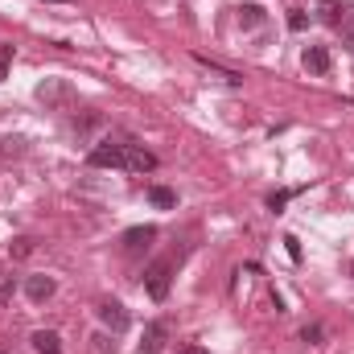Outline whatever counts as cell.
Listing matches in <instances>:
<instances>
[{
  "mask_svg": "<svg viewBox=\"0 0 354 354\" xmlns=\"http://www.w3.org/2000/svg\"><path fill=\"white\" fill-rule=\"evenodd\" d=\"M124 153H128V145L99 140V145L87 153V165H91V169H124Z\"/></svg>",
  "mask_w": 354,
  "mask_h": 354,
  "instance_id": "obj_1",
  "label": "cell"
},
{
  "mask_svg": "<svg viewBox=\"0 0 354 354\" xmlns=\"http://www.w3.org/2000/svg\"><path fill=\"white\" fill-rule=\"evenodd\" d=\"M29 252H33L29 239H12V256H29Z\"/></svg>",
  "mask_w": 354,
  "mask_h": 354,
  "instance_id": "obj_20",
  "label": "cell"
},
{
  "mask_svg": "<svg viewBox=\"0 0 354 354\" xmlns=\"http://www.w3.org/2000/svg\"><path fill=\"white\" fill-rule=\"evenodd\" d=\"M305 25H309V17H305L301 8H292V12H288V29H292V33H301Z\"/></svg>",
  "mask_w": 354,
  "mask_h": 354,
  "instance_id": "obj_18",
  "label": "cell"
},
{
  "mask_svg": "<svg viewBox=\"0 0 354 354\" xmlns=\"http://www.w3.org/2000/svg\"><path fill=\"white\" fill-rule=\"evenodd\" d=\"M165 342H169V326H165V322H149V326H145V342H140V351L157 354V351H165Z\"/></svg>",
  "mask_w": 354,
  "mask_h": 354,
  "instance_id": "obj_5",
  "label": "cell"
},
{
  "mask_svg": "<svg viewBox=\"0 0 354 354\" xmlns=\"http://www.w3.org/2000/svg\"><path fill=\"white\" fill-rule=\"evenodd\" d=\"M346 29H354V21H351V25H346Z\"/></svg>",
  "mask_w": 354,
  "mask_h": 354,
  "instance_id": "obj_26",
  "label": "cell"
},
{
  "mask_svg": "<svg viewBox=\"0 0 354 354\" xmlns=\"http://www.w3.org/2000/svg\"><path fill=\"white\" fill-rule=\"evenodd\" d=\"M8 62H12V46H0V83L8 75Z\"/></svg>",
  "mask_w": 354,
  "mask_h": 354,
  "instance_id": "obj_19",
  "label": "cell"
},
{
  "mask_svg": "<svg viewBox=\"0 0 354 354\" xmlns=\"http://www.w3.org/2000/svg\"><path fill=\"white\" fill-rule=\"evenodd\" d=\"M317 17H322L326 25H346V8H342L338 0H326V4L317 8Z\"/></svg>",
  "mask_w": 354,
  "mask_h": 354,
  "instance_id": "obj_12",
  "label": "cell"
},
{
  "mask_svg": "<svg viewBox=\"0 0 354 354\" xmlns=\"http://www.w3.org/2000/svg\"><path fill=\"white\" fill-rule=\"evenodd\" d=\"M169 280H174V260H157V264L145 272V288L153 301H165L169 297Z\"/></svg>",
  "mask_w": 354,
  "mask_h": 354,
  "instance_id": "obj_2",
  "label": "cell"
},
{
  "mask_svg": "<svg viewBox=\"0 0 354 354\" xmlns=\"http://www.w3.org/2000/svg\"><path fill=\"white\" fill-rule=\"evenodd\" d=\"M301 338H305V342H317V338H322V326H305Z\"/></svg>",
  "mask_w": 354,
  "mask_h": 354,
  "instance_id": "obj_22",
  "label": "cell"
},
{
  "mask_svg": "<svg viewBox=\"0 0 354 354\" xmlns=\"http://www.w3.org/2000/svg\"><path fill=\"white\" fill-rule=\"evenodd\" d=\"M194 62H198V66H206V71H214V75H223V83H231V87H239V83H243V75H235V71L218 66V62H214V58H206V54H194Z\"/></svg>",
  "mask_w": 354,
  "mask_h": 354,
  "instance_id": "obj_11",
  "label": "cell"
},
{
  "mask_svg": "<svg viewBox=\"0 0 354 354\" xmlns=\"http://www.w3.org/2000/svg\"><path fill=\"white\" fill-rule=\"evenodd\" d=\"M177 354H210L206 346H198V342H189V346H177Z\"/></svg>",
  "mask_w": 354,
  "mask_h": 354,
  "instance_id": "obj_23",
  "label": "cell"
},
{
  "mask_svg": "<svg viewBox=\"0 0 354 354\" xmlns=\"http://www.w3.org/2000/svg\"><path fill=\"white\" fill-rule=\"evenodd\" d=\"M301 62H305L309 75H330V50H326V46H309V50L301 54Z\"/></svg>",
  "mask_w": 354,
  "mask_h": 354,
  "instance_id": "obj_7",
  "label": "cell"
},
{
  "mask_svg": "<svg viewBox=\"0 0 354 354\" xmlns=\"http://www.w3.org/2000/svg\"><path fill=\"white\" fill-rule=\"evenodd\" d=\"M0 354H4V351H0Z\"/></svg>",
  "mask_w": 354,
  "mask_h": 354,
  "instance_id": "obj_27",
  "label": "cell"
},
{
  "mask_svg": "<svg viewBox=\"0 0 354 354\" xmlns=\"http://www.w3.org/2000/svg\"><path fill=\"white\" fill-rule=\"evenodd\" d=\"M4 149H0V161H8V157H21L25 153V140H0Z\"/></svg>",
  "mask_w": 354,
  "mask_h": 354,
  "instance_id": "obj_16",
  "label": "cell"
},
{
  "mask_svg": "<svg viewBox=\"0 0 354 354\" xmlns=\"http://www.w3.org/2000/svg\"><path fill=\"white\" fill-rule=\"evenodd\" d=\"M99 322H103L111 334H124V330H128V309H124L120 301H103V305H99Z\"/></svg>",
  "mask_w": 354,
  "mask_h": 354,
  "instance_id": "obj_3",
  "label": "cell"
},
{
  "mask_svg": "<svg viewBox=\"0 0 354 354\" xmlns=\"http://www.w3.org/2000/svg\"><path fill=\"white\" fill-rule=\"evenodd\" d=\"M288 198H292V194H288V189H276V194H272V198H268V210H272V214H280V210H284V202H288Z\"/></svg>",
  "mask_w": 354,
  "mask_h": 354,
  "instance_id": "obj_17",
  "label": "cell"
},
{
  "mask_svg": "<svg viewBox=\"0 0 354 354\" xmlns=\"http://www.w3.org/2000/svg\"><path fill=\"white\" fill-rule=\"evenodd\" d=\"M124 169H132V174H153V169H157V157H153L149 149H140V145H128Z\"/></svg>",
  "mask_w": 354,
  "mask_h": 354,
  "instance_id": "obj_4",
  "label": "cell"
},
{
  "mask_svg": "<svg viewBox=\"0 0 354 354\" xmlns=\"http://www.w3.org/2000/svg\"><path fill=\"white\" fill-rule=\"evenodd\" d=\"M33 351L37 354H62V338L54 330H37L33 334Z\"/></svg>",
  "mask_w": 354,
  "mask_h": 354,
  "instance_id": "obj_10",
  "label": "cell"
},
{
  "mask_svg": "<svg viewBox=\"0 0 354 354\" xmlns=\"http://www.w3.org/2000/svg\"><path fill=\"white\" fill-rule=\"evenodd\" d=\"M149 202H153V206H161V210H174L177 194L169 189V185H153V189H149Z\"/></svg>",
  "mask_w": 354,
  "mask_h": 354,
  "instance_id": "obj_13",
  "label": "cell"
},
{
  "mask_svg": "<svg viewBox=\"0 0 354 354\" xmlns=\"http://www.w3.org/2000/svg\"><path fill=\"white\" fill-rule=\"evenodd\" d=\"M54 4H71V0H54Z\"/></svg>",
  "mask_w": 354,
  "mask_h": 354,
  "instance_id": "obj_24",
  "label": "cell"
},
{
  "mask_svg": "<svg viewBox=\"0 0 354 354\" xmlns=\"http://www.w3.org/2000/svg\"><path fill=\"white\" fill-rule=\"evenodd\" d=\"M239 21H243L248 29H256V25H264V8H260V4H243V8H239Z\"/></svg>",
  "mask_w": 354,
  "mask_h": 354,
  "instance_id": "obj_14",
  "label": "cell"
},
{
  "mask_svg": "<svg viewBox=\"0 0 354 354\" xmlns=\"http://www.w3.org/2000/svg\"><path fill=\"white\" fill-rule=\"evenodd\" d=\"M157 239V227H132V231H124V252H145L149 243Z\"/></svg>",
  "mask_w": 354,
  "mask_h": 354,
  "instance_id": "obj_8",
  "label": "cell"
},
{
  "mask_svg": "<svg viewBox=\"0 0 354 354\" xmlns=\"http://www.w3.org/2000/svg\"><path fill=\"white\" fill-rule=\"evenodd\" d=\"M37 99L41 103H62V99H71V87L58 83V79H46V83H37Z\"/></svg>",
  "mask_w": 354,
  "mask_h": 354,
  "instance_id": "obj_9",
  "label": "cell"
},
{
  "mask_svg": "<svg viewBox=\"0 0 354 354\" xmlns=\"http://www.w3.org/2000/svg\"><path fill=\"white\" fill-rule=\"evenodd\" d=\"M54 288H58V284H54V276H29V280H25V297H29L33 305L50 301V297H54Z\"/></svg>",
  "mask_w": 354,
  "mask_h": 354,
  "instance_id": "obj_6",
  "label": "cell"
},
{
  "mask_svg": "<svg viewBox=\"0 0 354 354\" xmlns=\"http://www.w3.org/2000/svg\"><path fill=\"white\" fill-rule=\"evenodd\" d=\"M284 248H288V256H292V260H301V243H297L292 235H284Z\"/></svg>",
  "mask_w": 354,
  "mask_h": 354,
  "instance_id": "obj_21",
  "label": "cell"
},
{
  "mask_svg": "<svg viewBox=\"0 0 354 354\" xmlns=\"http://www.w3.org/2000/svg\"><path fill=\"white\" fill-rule=\"evenodd\" d=\"M351 50H354V33H351Z\"/></svg>",
  "mask_w": 354,
  "mask_h": 354,
  "instance_id": "obj_25",
  "label": "cell"
},
{
  "mask_svg": "<svg viewBox=\"0 0 354 354\" xmlns=\"http://www.w3.org/2000/svg\"><path fill=\"white\" fill-rule=\"evenodd\" d=\"M12 292H17V276H12V272H4V276H0V305H8V301H12Z\"/></svg>",
  "mask_w": 354,
  "mask_h": 354,
  "instance_id": "obj_15",
  "label": "cell"
}]
</instances>
